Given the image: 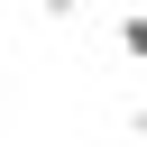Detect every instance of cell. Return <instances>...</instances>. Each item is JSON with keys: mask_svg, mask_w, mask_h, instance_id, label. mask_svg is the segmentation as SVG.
<instances>
[{"mask_svg": "<svg viewBox=\"0 0 147 147\" xmlns=\"http://www.w3.org/2000/svg\"><path fill=\"white\" fill-rule=\"evenodd\" d=\"M119 55H129V64H147V9H129V18H119Z\"/></svg>", "mask_w": 147, "mask_h": 147, "instance_id": "obj_1", "label": "cell"}, {"mask_svg": "<svg viewBox=\"0 0 147 147\" xmlns=\"http://www.w3.org/2000/svg\"><path fill=\"white\" fill-rule=\"evenodd\" d=\"M37 9H46V18H74V9H83V0H37Z\"/></svg>", "mask_w": 147, "mask_h": 147, "instance_id": "obj_2", "label": "cell"}, {"mask_svg": "<svg viewBox=\"0 0 147 147\" xmlns=\"http://www.w3.org/2000/svg\"><path fill=\"white\" fill-rule=\"evenodd\" d=\"M129 119H138V138H147V101H138V110H129Z\"/></svg>", "mask_w": 147, "mask_h": 147, "instance_id": "obj_3", "label": "cell"}, {"mask_svg": "<svg viewBox=\"0 0 147 147\" xmlns=\"http://www.w3.org/2000/svg\"><path fill=\"white\" fill-rule=\"evenodd\" d=\"M0 110H9V101H0Z\"/></svg>", "mask_w": 147, "mask_h": 147, "instance_id": "obj_4", "label": "cell"}]
</instances>
